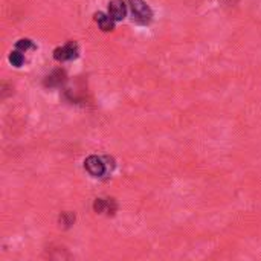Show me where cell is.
I'll return each instance as SVG.
<instances>
[{
	"label": "cell",
	"mask_w": 261,
	"mask_h": 261,
	"mask_svg": "<svg viewBox=\"0 0 261 261\" xmlns=\"http://www.w3.org/2000/svg\"><path fill=\"white\" fill-rule=\"evenodd\" d=\"M95 20H96L99 29L104 31V32H110V31L115 29V20L110 15L104 14V12H96L95 14Z\"/></svg>",
	"instance_id": "obj_5"
},
{
	"label": "cell",
	"mask_w": 261,
	"mask_h": 261,
	"mask_svg": "<svg viewBox=\"0 0 261 261\" xmlns=\"http://www.w3.org/2000/svg\"><path fill=\"white\" fill-rule=\"evenodd\" d=\"M64 81H66V72L61 70V69H57V70H54L47 76V80L44 81V86H47V87H57V86H61Z\"/></svg>",
	"instance_id": "obj_6"
},
{
	"label": "cell",
	"mask_w": 261,
	"mask_h": 261,
	"mask_svg": "<svg viewBox=\"0 0 261 261\" xmlns=\"http://www.w3.org/2000/svg\"><path fill=\"white\" fill-rule=\"evenodd\" d=\"M78 57V44L75 41H69L67 44L57 47L54 50V58L57 61H69V60H75Z\"/></svg>",
	"instance_id": "obj_3"
},
{
	"label": "cell",
	"mask_w": 261,
	"mask_h": 261,
	"mask_svg": "<svg viewBox=\"0 0 261 261\" xmlns=\"http://www.w3.org/2000/svg\"><path fill=\"white\" fill-rule=\"evenodd\" d=\"M133 20L139 24H148L153 20V11L144 0H130Z\"/></svg>",
	"instance_id": "obj_1"
},
{
	"label": "cell",
	"mask_w": 261,
	"mask_h": 261,
	"mask_svg": "<svg viewBox=\"0 0 261 261\" xmlns=\"http://www.w3.org/2000/svg\"><path fill=\"white\" fill-rule=\"evenodd\" d=\"M9 63H11L14 67H21V64L24 63L23 54H20L18 50H12V52L9 54Z\"/></svg>",
	"instance_id": "obj_7"
},
{
	"label": "cell",
	"mask_w": 261,
	"mask_h": 261,
	"mask_svg": "<svg viewBox=\"0 0 261 261\" xmlns=\"http://www.w3.org/2000/svg\"><path fill=\"white\" fill-rule=\"evenodd\" d=\"M73 222H75V214L72 213H63L60 216V226L63 228H69L70 225H73Z\"/></svg>",
	"instance_id": "obj_8"
},
{
	"label": "cell",
	"mask_w": 261,
	"mask_h": 261,
	"mask_svg": "<svg viewBox=\"0 0 261 261\" xmlns=\"http://www.w3.org/2000/svg\"><path fill=\"white\" fill-rule=\"evenodd\" d=\"M15 47L18 49V50H28V49H34V43L29 40V38H21V40H18L17 43H15Z\"/></svg>",
	"instance_id": "obj_10"
},
{
	"label": "cell",
	"mask_w": 261,
	"mask_h": 261,
	"mask_svg": "<svg viewBox=\"0 0 261 261\" xmlns=\"http://www.w3.org/2000/svg\"><path fill=\"white\" fill-rule=\"evenodd\" d=\"M107 208H109V199H96L93 203V210L98 214H102L104 211H107Z\"/></svg>",
	"instance_id": "obj_9"
},
{
	"label": "cell",
	"mask_w": 261,
	"mask_h": 261,
	"mask_svg": "<svg viewBox=\"0 0 261 261\" xmlns=\"http://www.w3.org/2000/svg\"><path fill=\"white\" fill-rule=\"evenodd\" d=\"M127 14V6L122 0H112L109 3V15L115 20V21H121L125 18Z\"/></svg>",
	"instance_id": "obj_4"
},
{
	"label": "cell",
	"mask_w": 261,
	"mask_h": 261,
	"mask_svg": "<svg viewBox=\"0 0 261 261\" xmlns=\"http://www.w3.org/2000/svg\"><path fill=\"white\" fill-rule=\"evenodd\" d=\"M84 168L92 177H102L107 171V165L104 164L102 158L98 156H89L84 161Z\"/></svg>",
	"instance_id": "obj_2"
}]
</instances>
